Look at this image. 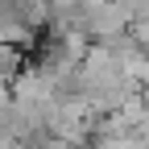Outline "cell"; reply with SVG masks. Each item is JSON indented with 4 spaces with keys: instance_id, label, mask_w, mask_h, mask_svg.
I'll return each mask as SVG.
<instances>
[{
    "instance_id": "cell-1",
    "label": "cell",
    "mask_w": 149,
    "mask_h": 149,
    "mask_svg": "<svg viewBox=\"0 0 149 149\" xmlns=\"http://www.w3.org/2000/svg\"><path fill=\"white\" fill-rule=\"evenodd\" d=\"M133 37L141 42V50L149 54V17H141V21H133Z\"/></svg>"
}]
</instances>
